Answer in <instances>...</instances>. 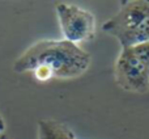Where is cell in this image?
<instances>
[{
	"instance_id": "7a4b0ae2",
	"label": "cell",
	"mask_w": 149,
	"mask_h": 139,
	"mask_svg": "<svg viewBox=\"0 0 149 139\" xmlns=\"http://www.w3.org/2000/svg\"><path fill=\"white\" fill-rule=\"evenodd\" d=\"M102 30L116 38L122 49L149 42V1H122L118 12L102 24Z\"/></svg>"
},
{
	"instance_id": "6da1fadb",
	"label": "cell",
	"mask_w": 149,
	"mask_h": 139,
	"mask_svg": "<svg viewBox=\"0 0 149 139\" xmlns=\"http://www.w3.org/2000/svg\"><path fill=\"white\" fill-rule=\"evenodd\" d=\"M92 57L65 39H42L25 50L13 63L17 74L31 72L38 81L76 79L88 71Z\"/></svg>"
},
{
	"instance_id": "3957f363",
	"label": "cell",
	"mask_w": 149,
	"mask_h": 139,
	"mask_svg": "<svg viewBox=\"0 0 149 139\" xmlns=\"http://www.w3.org/2000/svg\"><path fill=\"white\" fill-rule=\"evenodd\" d=\"M114 79L126 92L149 91V42L122 49L114 65Z\"/></svg>"
},
{
	"instance_id": "52a82bcc",
	"label": "cell",
	"mask_w": 149,
	"mask_h": 139,
	"mask_svg": "<svg viewBox=\"0 0 149 139\" xmlns=\"http://www.w3.org/2000/svg\"><path fill=\"white\" fill-rule=\"evenodd\" d=\"M0 139H10L9 137H8L5 133H3V134H0Z\"/></svg>"
},
{
	"instance_id": "277c9868",
	"label": "cell",
	"mask_w": 149,
	"mask_h": 139,
	"mask_svg": "<svg viewBox=\"0 0 149 139\" xmlns=\"http://www.w3.org/2000/svg\"><path fill=\"white\" fill-rule=\"evenodd\" d=\"M55 9L64 37L63 39L80 46L82 42L94 38L97 25L94 15L90 11L68 3H59Z\"/></svg>"
},
{
	"instance_id": "5b68a950",
	"label": "cell",
	"mask_w": 149,
	"mask_h": 139,
	"mask_svg": "<svg viewBox=\"0 0 149 139\" xmlns=\"http://www.w3.org/2000/svg\"><path fill=\"white\" fill-rule=\"evenodd\" d=\"M38 139H76L72 130L55 119H41L38 122Z\"/></svg>"
},
{
	"instance_id": "8992f818",
	"label": "cell",
	"mask_w": 149,
	"mask_h": 139,
	"mask_svg": "<svg viewBox=\"0 0 149 139\" xmlns=\"http://www.w3.org/2000/svg\"><path fill=\"white\" fill-rule=\"evenodd\" d=\"M4 131H5V122H4V119H3L1 114H0V134H3Z\"/></svg>"
}]
</instances>
